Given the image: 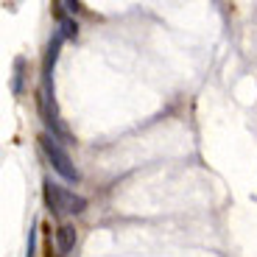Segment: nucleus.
Instances as JSON below:
<instances>
[{
    "mask_svg": "<svg viewBox=\"0 0 257 257\" xmlns=\"http://www.w3.org/2000/svg\"><path fill=\"white\" fill-rule=\"evenodd\" d=\"M39 146H42L48 162L53 165V171H56L62 179H67V182H78V179H81V174H78V168L73 165L70 154H67L62 146H59V140L51 135V132H45V135L39 137Z\"/></svg>",
    "mask_w": 257,
    "mask_h": 257,
    "instance_id": "nucleus-1",
    "label": "nucleus"
},
{
    "mask_svg": "<svg viewBox=\"0 0 257 257\" xmlns=\"http://www.w3.org/2000/svg\"><path fill=\"white\" fill-rule=\"evenodd\" d=\"M45 201L53 212H67V215H81L87 210L84 196H78V193L67 190L62 185H53V182H45Z\"/></svg>",
    "mask_w": 257,
    "mask_h": 257,
    "instance_id": "nucleus-2",
    "label": "nucleus"
},
{
    "mask_svg": "<svg viewBox=\"0 0 257 257\" xmlns=\"http://www.w3.org/2000/svg\"><path fill=\"white\" fill-rule=\"evenodd\" d=\"M56 249H59V254H70L73 249H76V240H78V229L73 224H62L56 232Z\"/></svg>",
    "mask_w": 257,
    "mask_h": 257,
    "instance_id": "nucleus-3",
    "label": "nucleus"
},
{
    "mask_svg": "<svg viewBox=\"0 0 257 257\" xmlns=\"http://www.w3.org/2000/svg\"><path fill=\"white\" fill-rule=\"evenodd\" d=\"M56 56H59V39H56V42H51V48H48V53H45V64H42L45 78H48V73H51V67L56 64Z\"/></svg>",
    "mask_w": 257,
    "mask_h": 257,
    "instance_id": "nucleus-4",
    "label": "nucleus"
},
{
    "mask_svg": "<svg viewBox=\"0 0 257 257\" xmlns=\"http://www.w3.org/2000/svg\"><path fill=\"white\" fill-rule=\"evenodd\" d=\"M62 34L67 39H73L78 34V23H76V20H62Z\"/></svg>",
    "mask_w": 257,
    "mask_h": 257,
    "instance_id": "nucleus-5",
    "label": "nucleus"
}]
</instances>
